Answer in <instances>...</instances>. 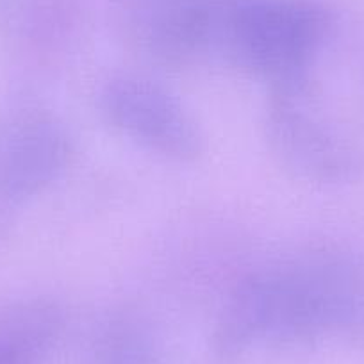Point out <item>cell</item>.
<instances>
[{
	"label": "cell",
	"mask_w": 364,
	"mask_h": 364,
	"mask_svg": "<svg viewBox=\"0 0 364 364\" xmlns=\"http://www.w3.org/2000/svg\"><path fill=\"white\" fill-rule=\"evenodd\" d=\"M363 327L364 262L345 252H320L237 286L215 328L213 352L230 363L261 339L309 341Z\"/></svg>",
	"instance_id": "1"
},
{
	"label": "cell",
	"mask_w": 364,
	"mask_h": 364,
	"mask_svg": "<svg viewBox=\"0 0 364 364\" xmlns=\"http://www.w3.org/2000/svg\"><path fill=\"white\" fill-rule=\"evenodd\" d=\"M331 27L318 0H216L213 47L281 90H299Z\"/></svg>",
	"instance_id": "2"
},
{
	"label": "cell",
	"mask_w": 364,
	"mask_h": 364,
	"mask_svg": "<svg viewBox=\"0 0 364 364\" xmlns=\"http://www.w3.org/2000/svg\"><path fill=\"white\" fill-rule=\"evenodd\" d=\"M109 124L152 152L191 161L202 152V134L193 118L164 87L143 77L111 79L100 93Z\"/></svg>",
	"instance_id": "3"
},
{
	"label": "cell",
	"mask_w": 364,
	"mask_h": 364,
	"mask_svg": "<svg viewBox=\"0 0 364 364\" xmlns=\"http://www.w3.org/2000/svg\"><path fill=\"white\" fill-rule=\"evenodd\" d=\"M299 90H281L268 117L273 150L286 166L318 182H345L359 168L352 146L331 127L307 114L295 100Z\"/></svg>",
	"instance_id": "4"
},
{
	"label": "cell",
	"mask_w": 364,
	"mask_h": 364,
	"mask_svg": "<svg viewBox=\"0 0 364 364\" xmlns=\"http://www.w3.org/2000/svg\"><path fill=\"white\" fill-rule=\"evenodd\" d=\"M65 127L45 114H20L0 127V197L23 200L52 184L70 157Z\"/></svg>",
	"instance_id": "5"
},
{
	"label": "cell",
	"mask_w": 364,
	"mask_h": 364,
	"mask_svg": "<svg viewBox=\"0 0 364 364\" xmlns=\"http://www.w3.org/2000/svg\"><path fill=\"white\" fill-rule=\"evenodd\" d=\"M58 304L29 299L0 307V348L43 363L61 332Z\"/></svg>",
	"instance_id": "6"
},
{
	"label": "cell",
	"mask_w": 364,
	"mask_h": 364,
	"mask_svg": "<svg viewBox=\"0 0 364 364\" xmlns=\"http://www.w3.org/2000/svg\"><path fill=\"white\" fill-rule=\"evenodd\" d=\"M157 353L150 332L138 320L114 318L100 336L95 364H156Z\"/></svg>",
	"instance_id": "7"
},
{
	"label": "cell",
	"mask_w": 364,
	"mask_h": 364,
	"mask_svg": "<svg viewBox=\"0 0 364 364\" xmlns=\"http://www.w3.org/2000/svg\"><path fill=\"white\" fill-rule=\"evenodd\" d=\"M0 364H40V363L27 359V357L16 355V353L13 352H6V350L0 348Z\"/></svg>",
	"instance_id": "8"
}]
</instances>
